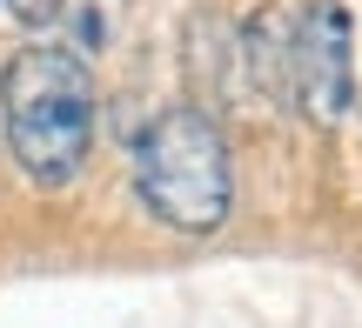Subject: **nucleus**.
Wrapping results in <instances>:
<instances>
[{"instance_id":"1","label":"nucleus","mask_w":362,"mask_h":328,"mask_svg":"<svg viewBox=\"0 0 362 328\" xmlns=\"http://www.w3.org/2000/svg\"><path fill=\"white\" fill-rule=\"evenodd\" d=\"M94 74L88 61L47 47H21L0 74V114H7V147L40 188H61L88 168L94 154Z\"/></svg>"},{"instance_id":"2","label":"nucleus","mask_w":362,"mask_h":328,"mask_svg":"<svg viewBox=\"0 0 362 328\" xmlns=\"http://www.w3.org/2000/svg\"><path fill=\"white\" fill-rule=\"evenodd\" d=\"M134 195L155 221L181 235H208L235 208V161L228 134L208 107H168L134 147Z\"/></svg>"},{"instance_id":"3","label":"nucleus","mask_w":362,"mask_h":328,"mask_svg":"<svg viewBox=\"0 0 362 328\" xmlns=\"http://www.w3.org/2000/svg\"><path fill=\"white\" fill-rule=\"evenodd\" d=\"M288 101L302 114L342 121L356 107V20L342 0H309L288 34Z\"/></svg>"},{"instance_id":"4","label":"nucleus","mask_w":362,"mask_h":328,"mask_svg":"<svg viewBox=\"0 0 362 328\" xmlns=\"http://www.w3.org/2000/svg\"><path fill=\"white\" fill-rule=\"evenodd\" d=\"M34 20L47 27V47L88 61V54H107V47H115V34H121V0H40Z\"/></svg>"},{"instance_id":"5","label":"nucleus","mask_w":362,"mask_h":328,"mask_svg":"<svg viewBox=\"0 0 362 328\" xmlns=\"http://www.w3.org/2000/svg\"><path fill=\"white\" fill-rule=\"evenodd\" d=\"M235 61H242L248 87H262L269 101H288V34L275 13H248L235 34Z\"/></svg>"},{"instance_id":"6","label":"nucleus","mask_w":362,"mask_h":328,"mask_svg":"<svg viewBox=\"0 0 362 328\" xmlns=\"http://www.w3.org/2000/svg\"><path fill=\"white\" fill-rule=\"evenodd\" d=\"M235 61V40H228V27L221 20H208V13H194L188 20V80H194V94H208V101H221V67Z\"/></svg>"},{"instance_id":"7","label":"nucleus","mask_w":362,"mask_h":328,"mask_svg":"<svg viewBox=\"0 0 362 328\" xmlns=\"http://www.w3.org/2000/svg\"><path fill=\"white\" fill-rule=\"evenodd\" d=\"M7 7L21 13V20H34V13H40V0H7Z\"/></svg>"}]
</instances>
